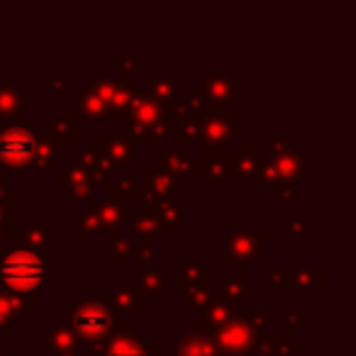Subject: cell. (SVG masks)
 <instances>
[{
    "instance_id": "cell-1",
    "label": "cell",
    "mask_w": 356,
    "mask_h": 356,
    "mask_svg": "<svg viewBox=\"0 0 356 356\" xmlns=\"http://www.w3.org/2000/svg\"><path fill=\"white\" fill-rule=\"evenodd\" d=\"M3 273L10 278L13 283L17 286H25L32 288L42 281V261L35 257V254H27V252H13L10 257L6 259V266H3Z\"/></svg>"
},
{
    "instance_id": "cell-2",
    "label": "cell",
    "mask_w": 356,
    "mask_h": 356,
    "mask_svg": "<svg viewBox=\"0 0 356 356\" xmlns=\"http://www.w3.org/2000/svg\"><path fill=\"white\" fill-rule=\"evenodd\" d=\"M32 149H35V142H32L30 134L22 132V129H13V132H8L6 137L0 139V152H3L6 159H10V161H22V159H27L32 154Z\"/></svg>"
},
{
    "instance_id": "cell-3",
    "label": "cell",
    "mask_w": 356,
    "mask_h": 356,
    "mask_svg": "<svg viewBox=\"0 0 356 356\" xmlns=\"http://www.w3.org/2000/svg\"><path fill=\"white\" fill-rule=\"evenodd\" d=\"M79 325L83 327L86 332H100L105 330V312L98 310V307H86V310L79 312Z\"/></svg>"
}]
</instances>
